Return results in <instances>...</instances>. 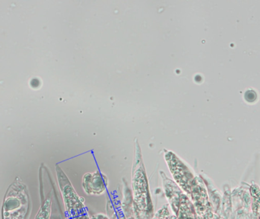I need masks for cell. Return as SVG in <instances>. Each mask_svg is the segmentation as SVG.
Listing matches in <instances>:
<instances>
[{"label":"cell","instance_id":"1","mask_svg":"<svg viewBox=\"0 0 260 219\" xmlns=\"http://www.w3.org/2000/svg\"><path fill=\"white\" fill-rule=\"evenodd\" d=\"M132 186L136 218L152 219L154 215V206L150 194L149 185L142 161L141 148L137 139L135 141Z\"/></svg>","mask_w":260,"mask_h":219},{"label":"cell","instance_id":"2","mask_svg":"<svg viewBox=\"0 0 260 219\" xmlns=\"http://www.w3.org/2000/svg\"><path fill=\"white\" fill-rule=\"evenodd\" d=\"M28 191L26 185L17 177L9 186L3 202V219H25L28 212Z\"/></svg>","mask_w":260,"mask_h":219},{"label":"cell","instance_id":"3","mask_svg":"<svg viewBox=\"0 0 260 219\" xmlns=\"http://www.w3.org/2000/svg\"><path fill=\"white\" fill-rule=\"evenodd\" d=\"M164 188L167 199L178 219H196V209L184 191L175 183L168 178L163 172Z\"/></svg>","mask_w":260,"mask_h":219},{"label":"cell","instance_id":"4","mask_svg":"<svg viewBox=\"0 0 260 219\" xmlns=\"http://www.w3.org/2000/svg\"><path fill=\"white\" fill-rule=\"evenodd\" d=\"M58 182L62 192L66 209L70 219H88L85 206V199L79 197L71 182L59 165L56 166Z\"/></svg>","mask_w":260,"mask_h":219},{"label":"cell","instance_id":"5","mask_svg":"<svg viewBox=\"0 0 260 219\" xmlns=\"http://www.w3.org/2000/svg\"><path fill=\"white\" fill-rule=\"evenodd\" d=\"M165 158L175 183L186 193V195L191 197L201 183L194 177L187 167L183 165L171 151H168V154L166 153Z\"/></svg>","mask_w":260,"mask_h":219},{"label":"cell","instance_id":"6","mask_svg":"<svg viewBox=\"0 0 260 219\" xmlns=\"http://www.w3.org/2000/svg\"><path fill=\"white\" fill-rule=\"evenodd\" d=\"M82 186L88 195H102L108 189V177L99 171L92 174H85L82 180Z\"/></svg>","mask_w":260,"mask_h":219},{"label":"cell","instance_id":"7","mask_svg":"<svg viewBox=\"0 0 260 219\" xmlns=\"http://www.w3.org/2000/svg\"><path fill=\"white\" fill-rule=\"evenodd\" d=\"M250 194L253 198L252 208H253L255 219H260V189L259 186L257 185L253 184L250 187Z\"/></svg>","mask_w":260,"mask_h":219},{"label":"cell","instance_id":"8","mask_svg":"<svg viewBox=\"0 0 260 219\" xmlns=\"http://www.w3.org/2000/svg\"><path fill=\"white\" fill-rule=\"evenodd\" d=\"M52 200L50 197L46 199L41 206L35 219H50L51 214Z\"/></svg>","mask_w":260,"mask_h":219}]
</instances>
